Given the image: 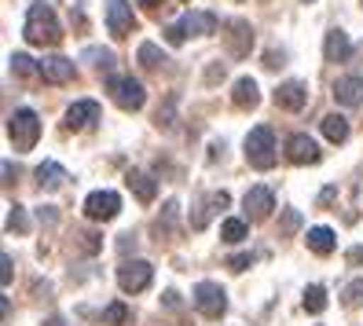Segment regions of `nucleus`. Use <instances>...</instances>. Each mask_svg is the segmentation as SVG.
Instances as JSON below:
<instances>
[{"label":"nucleus","mask_w":363,"mask_h":326,"mask_svg":"<svg viewBox=\"0 0 363 326\" xmlns=\"http://www.w3.org/2000/svg\"><path fill=\"white\" fill-rule=\"evenodd\" d=\"M23 33H26L30 45H37V48H55L59 40H62V26H59L55 11L48 4H40V0H37V4H30Z\"/></svg>","instance_id":"1"},{"label":"nucleus","mask_w":363,"mask_h":326,"mask_svg":"<svg viewBox=\"0 0 363 326\" xmlns=\"http://www.w3.org/2000/svg\"><path fill=\"white\" fill-rule=\"evenodd\" d=\"M8 140L15 150H33L40 140V118L30 111V106H18V111L8 118Z\"/></svg>","instance_id":"2"},{"label":"nucleus","mask_w":363,"mask_h":326,"mask_svg":"<svg viewBox=\"0 0 363 326\" xmlns=\"http://www.w3.org/2000/svg\"><path fill=\"white\" fill-rule=\"evenodd\" d=\"M246 162L253 169H261V172L275 165V133L268 125L250 128V136H246Z\"/></svg>","instance_id":"3"},{"label":"nucleus","mask_w":363,"mask_h":326,"mask_svg":"<svg viewBox=\"0 0 363 326\" xmlns=\"http://www.w3.org/2000/svg\"><path fill=\"white\" fill-rule=\"evenodd\" d=\"M106 92H111V99L121 106V111H140L147 92H143V84L129 74H114V77H106Z\"/></svg>","instance_id":"4"},{"label":"nucleus","mask_w":363,"mask_h":326,"mask_svg":"<svg viewBox=\"0 0 363 326\" xmlns=\"http://www.w3.org/2000/svg\"><path fill=\"white\" fill-rule=\"evenodd\" d=\"M151 279H155V268L147 264V260H125V264L118 268V286L125 293H140L151 286Z\"/></svg>","instance_id":"5"},{"label":"nucleus","mask_w":363,"mask_h":326,"mask_svg":"<svg viewBox=\"0 0 363 326\" xmlns=\"http://www.w3.org/2000/svg\"><path fill=\"white\" fill-rule=\"evenodd\" d=\"M195 308L206 319H220L228 312V293L217 286V282H199L195 286Z\"/></svg>","instance_id":"6"},{"label":"nucleus","mask_w":363,"mask_h":326,"mask_svg":"<svg viewBox=\"0 0 363 326\" xmlns=\"http://www.w3.org/2000/svg\"><path fill=\"white\" fill-rule=\"evenodd\" d=\"M106 30H111L114 40H125L136 30V15H133L129 0H111V4H106Z\"/></svg>","instance_id":"7"},{"label":"nucleus","mask_w":363,"mask_h":326,"mask_svg":"<svg viewBox=\"0 0 363 326\" xmlns=\"http://www.w3.org/2000/svg\"><path fill=\"white\" fill-rule=\"evenodd\" d=\"M96 121H99V103L96 99H77L67 111V118H62V128H67V133H89V128H96Z\"/></svg>","instance_id":"8"},{"label":"nucleus","mask_w":363,"mask_h":326,"mask_svg":"<svg viewBox=\"0 0 363 326\" xmlns=\"http://www.w3.org/2000/svg\"><path fill=\"white\" fill-rule=\"evenodd\" d=\"M118 213H121V198L114 191H92L84 198V216L89 220H114Z\"/></svg>","instance_id":"9"},{"label":"nucleus","mask_w":363,"mask_h":326,"mask_svg":"<svg viewBox=\"0 0 363 326\" xmlns=\"http://www.w3.org/2000/svg\"><path fill=\"white\" fill-rule=\"evenodd\" d=\"M217 26H220V18L213 15V11H187L180 23H177V30L184 33V40H187V33L191 37H209V33H217Z\"/></svg>","instance_id":"10"},{"label":"nucleus","mask_w":363,"mask_h":326,"mask_svg":"<svg viewBox=\"0 0 363 326\" xmlns=\"http://www.w3.org/2000/svg\"><path fill=\"white\" fill-rule=\"evenodd\" d=\"M305 103H308V84L305 81H283L279 89H275V106H279V111L297 114Z\"/></svg>","instance_id":"11"},{"label":"nucleus","mask_w":363,"mask_h":326,"mask_svg":"<svg viewBox=\"0 0 363 326\" xmlns=\"http://www.w3.org/2000/svg\"><path fill=\"white\" fill-rule=\"evenodd\" d=\"M224 37H228V52H231V59H246V55H250V48H253V30H250L246 18H231Z\"/></svg>","instance_id":"12"},{"label":"nucleus","mask_w":363,"mask_h":326,"mask_svg":"<svg viewBox=\"0 0 363 326\" xmlns=\"http://www.w3.org/2000/svg\"><path fill=\"white\" fill-rule=\"evenodd\" d=\"M286 162H294V165H315V162H319L315 140L305 136V133H294V136L286 140Z\"/></svg>","instance_id":"13"},{"label":"nucleus","mask_w":363,"mask_h":326,"mask_svg":"<svg viewBox=\"0 0 363 326\" xmlns=\"http://www.w3.org/2000/svg\"><path fill=\"white\" fill-rule=\"evenodd\" d=\"M228 202H231V194H228V191H209L206 198L195 206V213H191V227H195V231H202V227L209 224V216H213V213L228 209Z\"/></svg>","instance_id":"14"},{"label":"nucleus","mask_w":363,"mask_h":326,"mask_svg":"<svg viewBox=\"0 0 363 326\" xmlns=\"http://www.w3.org/2000/svg\"><path fill=\"white\" fill-rule=\"evenodd\" d=\"M242 206H246L250 220H268L272 209H275V194H272L268 187H250L246 198H242Z\"/></svg>","instance_id":"15"},{"label":"nucleus","mask_w":363,"mask_h":326,"mask_svg":"<svg viewBox=\"0 0 363 326\" xmlns=\"http://www.w3.org/2000/svg\"><path fill=\"white\" fill-rule=\"evenodd\" d=\"M74 74H77L74 59H62V55L40 59V77H45L48 84H67V81H74Z\"/></svg>","instance_id":"16"},{"label":"nucleus","mask_w":363,"mask_h":326,"mask_svg":"<svg viewBox=\"0 0 363 326\" xmlns=\"http://www.w3.org/2000/svg\"><path fill=\"white\" fill-rule=\"evenodd\" d=\"M334 99L341 106H359L363 103V77L359 74H345L334 81Z\"/></svg>","instance_id":"17"},{"label":"nucleus","mask_w":363,"mask_h":326,"mask_svg":"<svg viewBox=\"0 0 363 326\" xmlns=\"http://www.w3.org/2000/svg\"><path fill=\"white\" fill-rule=\"evenodd\" d=\"M125 184H129V191L136 194V198H140L143 206H151V202H155V194H158V180H155V176H147L143 169H129V172H125Z\"/></svg>","instance_id":"18"},{"label":"nucleus","mask_w":363,"mask_h":326,"mask_svg":"<svg viewBox=\"0 0 363 326\" xmlns=\"http://www.w3.org/2000/svg\"><path fill=\"white\" fill-rule=\"evenodd\" d=\"M231 103L239 106V111H253V106L261 103V89H257V81H253V77H239V81H235V89H231Z\"/></svg>","instance_id":"19"},{"label":"nucleus","mask_w":363,"mask_h":326,"mask_svg":"<svg viewBox=\"0 0 363 326\" xmlns=\"http://www.w3.org/2000/svg\"><path fill=\"white\" fill-rule=\"evenodd\" d=\"M323 55H327V62H345V59L352 55L349 33H345V30H330L327 40H323Z\"/></svg>","instance_id":"20"},{"label":"nucleus","mask_w":363,"mask_h":326,"mask_svg":"<svg viewBox=\"0 0 363 326\" xmlns=\"http://www.w3.org/2000/svg\"><path fill=\"white\" fill-rule=\"evenodd\" d=\"M37 184H40V191H59L62 184H67L70 176H67V169H62L59 162H45V165H37Z\"/></svg>","instance_id":"21"},{"label":"nucleus","mask_w":363,"mask_h":326,"mask_svg":"<svg viewBox=\"0 0 363 326\" xmlns=\"http://www.w3.org/2000/svg\"><path fill=\"white\" fill-rule=\"evenodd\" d=\"M305 242H308V249H312L315 257H330V253H334V246H337V238H334V231H330V227H312Z\"/></svg>","instance_id":"22"},{"label":"nucleus","mask_w":363,"mask_h":326,"mask_svg":"<svg viewBox=\"0 0 363 326\" xmlns=\"http://www.w3.org/2000/svg\"><path fill=\"white\" fill-rule=\"evenodd\" d=\"M319 128H323V136L330 143H345L349 140V121L341 118V114H327L323 121H319Z\"/></svg>","instance_id":"23"},{"label":"nucleus","mask_w":363,"mask_h":326,"mask_svg":"<svg viewBox=\"0 0 363 326\" xmlns=\"http://www.w3.org/2000/svg\"><path fill=\"white\" fill-rule=\"evenodd\" d=\"M11 74H18V77H40V62H33L30 55H23V52H15L11 55Z\"/></svg>","instance_id":"24"},{"label":"nucleus","mask_w":363,"mask_h":326,"mask_svg":"<svg viewBox=\"0 0 363 326\" xmlns=\"http://www.w3.org/2000/svg\"><path fill=\"white\" fill-rule=\"evenodd\" d=\"M140 62H143L147 70H162L169 59L158 52V45H151V40H147V45H140Z\"/></svg>","instance_id":"25"},{"label":"nucleus","mask_w":363,"mask_h":326,"mask_svg":"<svg viewBox=\"0 0 363 326\" xmlns=\"http://www.w3.org/2000/svg\"><path fill=\"white\" fill-rule=\"evenodd\" d=\"M129 319H133V312L125 308L121 300H114V304H106V308H103V322H106V326H125Z\"/></svg>","instance_id":"26"},{"label":"nucleus","mask_w":363,"mask_h":326,"mask_svg":"<svg viewBox=\"0 0 363 326\" xmlns=\"http://www.w3.org/2000/svg\"><path fill=\"white\" fill-rule=\"evenodd\" d=\"M323 308H327V290H323V286H308V290H305V312L319 315Z\"/></svg>","instance_id":"27"},{"label":"nucleus","mask_w":363,"mask_h":326,"mask_svg":"<svg viewBox=\"0 0 363 326\" xmlns=\"http://www.w3.org/2000/svg\"><path fill=\"white\" fill-rule=\"evenodd\" d=\"M341 304H345V308H359L363 304V279H352L345 290H341Z\"/></svg>","instance_id":"28"},{"label":"nucleus","mask_w":363,"mask_h":326,"mask_svg":"<svg viewBox=\"0 0 363 326\" xmlns=\"http://www.w3.org/2000/svg\"><path fill=\"white\" fill-rule=\"evenodd\" d=\"M220 238L224 242H242L246 238V220H224L220 224Z\"/></svg>","instance_id":"29"},{"label":"nucleus","mask_w":363,"mask_h":326,"mask_svg":"<svg viewBox=\"0 0 363 326\" xmlns=\"http://www.w3.org/2000/svg\"><path fill=\"white\" fill-rule=\"evenodd\" d=\"M8 231H18V235L30 231V220H26V209L23 206H11L8 209Z\"/></svg>","instance_id":"30"},{"label":"nucleus","mask_w":363,"mask_h":326,"mask_svg":"<svg viewBox=\"0 0 363 326\" xmlns=\"http://www.w3.org/2000/svg\"><path fill=\"white\" fill-rule=\"evenodd\" d=\"M297 227H301V213H297V209H286V213H283V224H279V235L286 238V235H294Z\"/></svg>","instance_id":"31"},{"label":"nucleus","mask_w":363,"mask_h":326,"mask_svg":"<svg viewBox=\"0 0 363 326\" xmlns=\"http://www.w3.org/2000/svg\"><path fill=\"white\" fill-rule=\"evenodd\" d=\"M84 59H96L99 70H111L114 67V55L111 52H99V48H89V55H84Z\"/></svg>","instance_id":"32"},{"label":"nucleus","mask_w":363,"mask_h":326,"mask_svg":"<svg viewBox=\"0 0 363 326\" xmlns=\"http://www.w3.org/2000/svg\"><path fill=\"white\" fill-rule=\"evenodd\" d=\"M250 264H253V257H250V253H235V257H228V268H231V271H246Z\"/></svg>","instance_id":"33"},{"label":"nucleus","mask_w":363,"mask_h":326,"mask_svg":"<svg viewBox=\"0 0 363 326\" xmlns=\"http://www.w3.org/2000/svg\"><path fill=\"white\" fill-rule=\"evenodd\" d=\"M0 282H4V286H11V257H8V253L0 257Z\"/></svg>","instance_id":"34"},{"label":"nucleus","mask_w":363,"mask_h":326,"mask_svg":"<svg viewBox=\"0 0 363 326\" xmlns=\"http://www.w3.org/2000/svg\"><path fill=\"white\" fill-rule=\"evenodd\" d=\"M217 77H224V67L217 62V67H209V74H206V81H217Z\"/></svg>","instance_id":"35"},{"label":"nucleus","mask_w":363,"mask_h":326,"mask_svg":"<svg viewBox=\"0 0 363 326\" xmlns=\"http://www.w3.org/2000/svg\"><path fill=\"white\" fill-rule=\"evenodd\" d=\"M45 326H67V322H62L59 315H52V319H45Z\"/></svg>","instance_id":"36"},{"label":"nucleus","mask_w":363,"mask_h":326,"mask_svg":"<svg viewBox=\"0 0 363 326\" xmlns=\"http://www.w3.org/2000/svg\"><path fill=\"white\" fill-rule=\"evenodd\" d=\"M140 4H147V8H158V4H162V0H140Z\"/></svg>","instance_id":"37"},{"label":"nucleus","mask_w":363,"mask_h":326,"mask_svg":"<svg viewBox=\"0 0 363 326\" xmlns=\"http://www.w3.org/2000/svg\"><path fill=\"white\" fill-rule=\"evenodd\" d=\"M301 4H312V0H301Z\"/></svg>","instance_id":"38"}]
</instances>
